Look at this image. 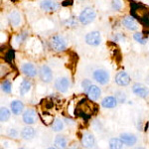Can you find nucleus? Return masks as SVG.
<instances>
[{
  "instance_id": "obj_1",
  "label": "nucleus",
  "mask_w": 149,
  "mask_h": 149,
  "mask_svg": "<svg viewBox=\"0 0 149 149\" xmlns=\"http://www.w3.org/2000/svg\"><path fill=\"white\" fill-rule=\"evenodd\" d=\"M130 14L141 25L149 27V10L146 6L140 3H132Z\"/></svg>"
},
{
  "instance_id": "obj_2",
  "label": "nucleus",
  "mask_w": 149,
  "mask_h": 149,
  "mask_svg": "<svg viewBox=\"0 0 149 149\" xmlns=\"http://www.w3.org/2000/svg\"><path fill=\"white\" fill-rule=\"evenodd\" d=\"M93 100H90V98H84L81 100V102L78 103V107L76 109V113L80 115L83 118H86L91 117L92 115L97 111V107L95 103L93 102Z\"/></svg>"
},
{
  "instance_id": "obj_3",
  "label": "nucleus",
  "mask_w": 149,
  "mask_h": 149,
  "mask_svg": "<svg viewBox=\"0 0 149 149\" xmlns=\"http://www.w3.org/2000/svg\"><path fill=\"white\" fill-rule=\"evenodd\" d=\"M50 46L55 52H63L68 47V42L62 35H54L50 39Z\"/></svg>"
},
{
  "instance_id": "obj_4",
  "label": "nucleus",
  "mask_w": 149,
  "mask_h": 149,
  "mask_svg": "<svg viewBox=\"0 0 149 149\" xmlns=\"http://www.w3.org/2000/svg\"><path fill=\"white\" fill-rule=\"evenodd\" d=\"M97 17V12L92 7H86L79 15V22L83 25H88L95 21Z\"/></svg>"
},
{
  "instance_id": "obj_5",
  "label": "nucleus",
  "mask_w": 149,
  "mask_h": 149,
  "mask_svg": "<svg viewBox=\"0 0 149 149\" xmlns=\"http://www.w3.org/2000/svg\"><path fill=\"white\" fill-rule=\"evenodd\" d=\"M93 79L97 84L102 86H105L109 83L110 76L109 73L104 69H97L93 72Z\"/></svg>"
},
{
  "instance_id": "obj_6",
  "label": "nucleus",
  "mask_w": 149,
  "mask_h": 149,
  "mask_svg": "<svg viewBox=\"0 0 149 149\" xmlns=\"http://www.w3.org/2000/svg\"><path fill=\"white\" fill-rule=\"evenodd\" d=\"M72 83L68 77H60L55 81L54 86L57 92L61 93H66L71 88Z\"/></svg>"
},
{
  "instance_id": "obj_7",
  "label": "nucleus",
  "mask_w": 149,
  "mask_h": 149,
  "mask_svg": "<svg viewBox=\"0 0 149 149\" xmlns=\"http://www.w3.org/2000/svg\"><path fill=\"white\" fill-rule=\"evenodd\" d=\"M86 43L90 46L97 47L102 43V34L98 31H92V32L88 33L85 37Z\"/></svg>"
},
{
  "instance_id": "obj_8",
  "label": "nucleus",
  "mask_w": 149,
  "mask_h": 149,
  "mask_svg": "<svg viewBox=\"0 0 149 149\" xmlns=\"http://www.w3.org/2000/svg\"><path fill=\"white\" fill-rule=\"evenodd\" d=\"M39 78L40 80L43 81V83H46V84H49L51 83L52 80H53V72L51 68L47 65H42L39 69Z\"/></svg>"
},
{
  "instance_id": "obj_9",
  "label": "nucleus",
  "mask_w": 149,
  "mask_h": 149,
  "mask_svg": "<svg viewBox=\"0 0 149 149\" xmlns=\"http://www.w3.org/2000/svg\"><path fill=\"white\" fill-rule=\"evenodd\" d=\"M132 92L135 95H137V97L141 98H146L149 95L148 86H144L143 84L140 83H135L132 86Z\"/></svg>"
},
{
  "instance_id": "obj_10",
  "label": "nucleus",
  "mask_w": 149,
  "mask_h": 149,
  "mask_svg": "<svg viewBox=\"0 0 149 149\" xmlns=\"http://www.w3.org/2000/svg\"><path fill=\"white\" fill-rule=\"evenodd\" d=\"M22 119L23 122L27 125H32L36 123L37 120V113H36L35 109H27L22 113Z\"/></svg>"
},
{
  "instance_id": "obj_11",
  "label": "nucleus",
  "mask_w": 149,
  "mask_h": 149,
  "mask_svg": "<svg viewBox=\"0 0 149 149\" xmlns=\"http://www.w3.org/2000/svg\"><path fill=\"white\" fill-rule=\"evenodd\" d=\"M21 71L28 78H34L39 73V71L36 68V66L32 63H24L21 66Z\"/></svg>"
},
{
  "instance_id": "obj_12",
  "label": "nucleus",
  "mask_w": 149,
  "mask_h": 149,
  "mask_svg": "<svg viewBox=\"0 0 149 149\" xmlns=\"http://www.w3.org/2000/svg\"><path fill=\"white\" fill-rule=\"evenodd\" d=\"M115 84H116L117 86H127L130 84L131 81V79L130 77H129V74L126 73V72L124 71H121L119 72V73L116 74V76H115Z\"/></svg>"
},
{
  "instance_id": "obj_13",
  "label": "nucleus",
  "mask_w": 149,
  "mask_h": 149,
  "mask_svg": "<svg viewBox=\"0 0 149 149\" xmlns=\"http://www.w3.org/2000/svg\"><path fill=\"white\" fill-rule=\"evenodd\" d=\"M40 7L42 10L46 12H55L60 8V4L55 0H42Z\"/></svg>"
},
{
  "instance_id": "obj_14",
  "label": "nucleus",
  "mask_w": 149,
  "mask_h": 149,
  "mask_svg": "<svg viewBox=\"0 0 149 149\" xmlns=\"http://www.w3.org/2000/svg\"><path fill=\"white\" fill-rule=\"evenodd\" d=\"M81 144L86 148H93L95 146V138L91 132L86 131L81 136Z\"/></svg>"
},
{
  "instance_id": "obj_15",
  "label": "nucleus",
  "mask_w": 149,
  "mask_h": 149,
  "mask_svg": "<svg viewBox=\"0 0 149 149\" xmlns=\"http://www.w3.org/2000/svg\"><path fill=\"white\" fill-rule=\"evenodd\" d=\"M86 93L90 100L95 102V100H97L98 98L100 97V95H102V90L100 88V86H97L95 85H91L90 88L86 90Z\"/></svg>"
},
{
  "instance_id": "obj_16",
  "label": "nucleus",
  "mask_w": 149,
  "mask_h": 149,
  "mask_svg": "<svg viewBox=\"0 0 149 149\" xmlns=\"http://www.w3.org/2000/svg\"><path fill=\"white\" fill-rule=\"evenodd\" d=\"M135 20L136 19L133 16H126L122 19V25L129 31H136L138 29V26Z\"/></svg>"
},
{
  "instance_id": "obj_17",
  "label": "nucleus",
  "mask_w": 149,
  "mask_h": 149,
  "mask_svg": "<svg viewBox=\"0 0 149 149\" xmlns=\"http://www.w3.org/2000/svg\"><path fill=\"white\" fill-rule=\"evenodd\" d=\"M8 21L13 27H18L20 26V24L22 23V17H21V14L18 11L13 10L9 13L8 15Z\"/></svg>"
},
{
  "instance_id": "obj_18",
  "label": "nucleus",
  "mask_w": 149,
  "mask_h": 149,
  "mask_svg": "<svg viewBox=\"0 0 149 149\" xmlns=\"http://www.w3.org/2000/svg\"><path fill=\"white\" fill-rule=\"evenodd\" d=\"M119 138L122 140V142L124 143V145H127V146H132L134 145L136 142H137V137H136L134 134L132 133H121Z\"/></svg>"
},
{
  "instance_id": "obj_19",
  "label": "nucleus",
  "mask_w": 149,
  "mask_h": 149,
  "mask_svg": "<svg viewBox=\"0 0 149 149\" xmlns=\"http://www.w3.org/2000/svg\"><path fill=\"white\" fill-rule=\"evenodd\" d=\"M10 109L14 115H20L23 113L24 110V103L19 100H15L10 103Z\"/></svg>"
},
{
  "instance_id": "obj_20",
  "label": "nucleus",
  "mask_w": 149,
  "mask_h": 149,
  "mask_svg": "<svg viewBox=\"0 0 149 149\" xmlns=\"http://www.w3.org/2000/svg\"><path fill=\"white\" fill-rule=\"evenodd\" d=\"M35 135H36L35 129L30 125L25 126L24 128H22V130H21V137L23 139H25V140H31V139H33L35 137Z\"/></svg>"
},
{
  "instance_id": "obj_21",
  "label": "nucleus",
  "mask_w": 149,
  "mask_h": 149,
  "mask_svg": "<svg viewBox=\"0 0 149 149\" xmlns=\"http://www.w3.org/2000/svg\"><path fill=\"white\" fill-rule=\"evenodd\" d=\"M117 100L115 97H112V95H109V97H105L103 100H102V107L103 109H114L117 105Z\"/></svg>"
},
{
  "instance_id": "obj_22",
  "label": "nucleus",
  "mask_w": 149,
  "mask_h": 149,
  "mask_svg": "<svg viewBox=\"0 0 149 149\" xmlns=\"http://www.w3.org/2000/svg\"><path fill=\"white\" fill-rule=\"evenodd\" d=\"M31 88H32V83H31V81H29L28 79H25V80L22 81V83H21L20 85V95L24 97L25 95H27V93L30 92Z\"/></svg>"
},
{
  "instance_id": "obj_23",
  "label": "nucleus",
  "mask_w": 149,
  "mask_h": 149,
  "mask_svg": "<svg viewBox=\"0 0 149 149\" xmlns=\"http://www.w3.org/2000/svg\"><path fill=\"white\" fill-rule=\"evenodd\" d=\"M55 147L57 148H66L68 145V140L64 135H57L54 141Z\"/></svg>"
},
{
  "instance_id": "obj_24",
  "label": "nucleus",
  "mask_w": 149,
  "mask_h": 149,
  "mask_svg": "<svg viewBox=\"0 0 149 149\" xmlns=\"http://www.w3.org/2000/svg\"><path fill=\"white\" fill-rule=\"evenodd\" d=\"M65 124L62 119L60 118H56L52 123V130L55 132H61L64 130Z\"/></svg>"
},
{
  "instance_id": "obj_25",
  "label": "nucleus",
  "mask_w": 149,
  "mask_h": 149,
  "mask_svg": "<svg viewBox=\"0 0 149 149\" xmlns=\"http://www.w3.org/2000/svg\"><path fill=\"white\" fill-rule=\"evenodd\" d=\"M11 109L9 110L7 107H2L0 109V120L1 122H5L10 118V115H11Z\"/></svg>"
},
{
  "instance_id": "obj_26",
  "label": "nucleus",
  "mask_w": 149,
  "mask_h": 149,
  "mask_svg": "<svg viewBox=\"0 0 149 149\" xmlns=\"http://www.w3.org/2000/svg\"><path fill=\"white\" fill-rule=\"evenodd\" d=\"M109 148L111 149H119L122 148L124 145V143L122 142V140L120 138H111L109 142Z\"/></svg>"
},
{
  "instance_id": "obj_27",
  "label": "nucleus",
  "mask_w": 149,
  "mask_h": 149,
  "mask_svg": "<svg viewBox=\"0 0 149 149\" xmlns=\"http://www.w3.org/2000/svg\"><path fill=\"white\" fill-rule=\"evenodd\" d=\"M115 98H116L117 102L120 103V104H122V103H124L126 102L127 100V97H126V93L123 92V91H117L116 93H115L114 95Z\"/></svg>"
},
{
  "instance_id": "obj_28",
  "label": "nucleus",
  "mask_w": 149,
  "mask_h": 149,
  "mask_svg": "<svg viewBox=\"0 0 149 149\" xmlns=\"http://www.w3.org/2000/svg\"><path fill=\"white\" fill-rule=\"evenodd\" d=\"M111 7L115 11H121L124 7L123 0H111Z\"/></svg>"
},
{
  "instance_id": "obj_29",
  "label": "nucleus",
  "mask_w": 149,
  "mask_h": 149,
  "mask_svg": "<svg viewBox=\"0 0 149 149\" xmlns=\"http://www.w3.org/2000/svg\"><path fill=\"white\" fill-rule=\"evenodd\" d=\"M28 36H29V33L27 31H23V32L19 33V34L15 37V42L17 43V44H22V43H24L26 40H27Z\"/></svg>"
},
{
  "instance_id": "obj_30",
  "label": "nucleus",
  "mask_w": 149,
  "mask_h": 149,
  "mask_svg": "<svg viewBox=\"0 0 149 149\" xmlns=\"http://www.w3.org/2000/svg\"><path fill=\"white\" fill-rule=\"evenodd\" d=\"M133 39L138 42L139 44L141 45H145L146 42H147V37H143V34L142 33H139V32H136L133 34Z\"/></svg>"
},
{
  "instance_id": "obj_31",
  "label": "nucleus",
  "mask_w": 149,
  "mask_h": 149,
  "mask_svg": "<svg viewBox=\"0 0 149 149\" xmlns=\"http://www.w3.org/2000/svg\"><path fill=\"white\" fill-rule=\"evenodd\" d=\"M11 88H12V84L10 81H3L1 83V90L3 93H11Z\"/></svg>"
},
{
  "instance_id": "obj_32",
  "label": "nucleus",
  "mask_w": 149,
  "mask_h": 149,
  "mask_svg": "<svg viewBox=\"0 0 149 149\" xmlns=\"http://www.w3.org/2000/svg\"><path fill=\"white\" fill-rule=\"evenodd\" d=\"M65 25L68 26V27H77L78 25V20L74 17H70L65 21Z\"/></svg>"
},
{
  "instance_id": "obj_33",
  "label": "nucleus",
  "mask_w": 149,
  "mask_h": 149,
  "mask_svg": "<svg viewBox=\"0 0 149 149\" xmlns=\"http://www.w3.org/2000/svg\"><path fill=\"white\" fill-rule=\"evenodd\" d=\"M7 135L11 138H17L19 135V132L17 129H15V128H9L8 130H7Z\"/></svg>"
},
{
  "instance_id": "obj_34",
  "label": "nucleus",
  "mask_w": 149,
  "mask_h": 149,
  "mask_svg": "<svg viewBox=\"0 0 149 149\" xmlns=\"http://www.w3.org/2000/svg\"><path fill=\"white\" fill-rule=\"evenodd\" d=\"M91 85H92V81H91L90 80H88V79L83 80V81H81V88H83V90L85 91V93L86 92V90L91 86Z\"/></svg>"
},
{
  "instance_id": "obj_35",
  "label": "nucleus",
  "mask_w": 149,
  "mask_h": 149,
  "mask_svg": "<svg viewBox=\"0 0 149 149\" xmlns=\"http://www.w3.org/2000/svg\"><path fill=\"white\" fill-rule=\"evenodd\" d=\"M13 59H14V51L13 50H9L5 56V60L7 62H9V63H11L13 61Z\"/></svg>"
},
{
  "instance_id": "obj_36",
  "label": "nucleus",
  "mask_w": 149,
  "mask_h": 149,
  "mask_svg": "<svg viewBox=\"0 0 149 149\" xmlns=\"http://www.w3.org/2000/svg\"><path fill=\"white\" fill-rule=\"evenodd\" d=\"M113 39H114V41H116V42H117V41H121V40L124 39V36L122 34H116L114 36Z\"/></svg>"
},
{
  "instance_id": "obj_37",
  "label": "nucleus",
  "mask_w": 149,
  "mask_h": 149,
  "mask_svg": "<svg viewBox=\"0 0 149 149\" xmlns=\"http://www.w3.org/2000/svg\"><path fill=\"white\" fill-rule=\"evenodd\" d=\"M74 4V1L73 0H65V1L62 3L63 6H70V5H73Z\"/></svg>"
},
{
  "instance_id": "obj_38",
  "label": "nucleus",
  "mask_w": 149,
  "mask_h": 149,
  "mask_svg": "<svg viewBox=\"0 0 149 149\" xmlns=\"http://www.w3.org/2000/svg\"><path fill=\"white\" fill-rule=\"evenodd\" d=\"M81 1H85V0H81Z\"/></svg>"
}]
</instances>
